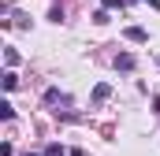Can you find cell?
I'll use <instances>...</instances> for the list:
<instances>
[{
	"label": "cell",
	"instance_id": "cell-8",
	"mask_svg": "<svg viewBox=\"0 0 160 156\" xmlns=\"http://www.w3.org/2000/svg\"><path fill=\"white\" fill-rule=\"evenodd\" d=\"M26 156H38V153H26Z\"/></svg>",
	"mask_w": 160,
	"mask_h": 156
},
{
	"label": "cell",
	"instance_id": "cell-5",
	"mask_svg": "<svg viewBox=\"0 0 160 156\" xmlns=\"http://www.w3.org/2000/svg\"><path fill=\"white\" fill-rule=\"evenodd\" d=\"M45 100H48V104H56V100H63V97H60V89H45Z\"/></svg>",
	"mask_w": 160,
	"mask_h": 156
},
{
	"label": "cell",
	"instance_id": "cell-2",
	"mask_svg": "<svg viewBox=\"0 0 160 156\" xmlns=\"http://www.w3.org/2000/svg\"><path fill=\"white\" fill-rule=\"evenodd\" d=\"M108 93H112V85H108V82H101V85L93 89V100H108Z\"/></svg>",
	"mask_w": 160,
	"mask_h": 156
},
{
	"label": "cell",
	"instance_id": "cell-3",
	"mask_svg": "<svg viewBox=\"0 0 160 156\" xmlns=\"http://www.w3.org/2000/svg\"><path fill=\"white\" fill-rule=\"evenodd\" d=\"M116 67H123V71H130V67H134V56H119V60H116Z\"/></svg>",
	"mask_w": 160,
	"mask_h": 156
},
{
	"label": "cell",
	"instance_id": "cell-1",
	"mask_svg": "<svg viewBox=\"0 0 160 156\" xmlns=\"http://www.w3.org/2000/svg\"><path fill=\"white\" fill-rule=\"evenodd\" d=\"M127 41H138V45H142V41H149V34H145L142 26H127Z\"/></svg>",
	"mask_w": 160,
	"mask_h": 156
},
{
	"label": "cell",
	"instance_id": "cell-6",
	"mask_svg": "<svg viewBox=\"0 0 160 156\" xmlns=\"http://www.w3.org/2000/svg\"><path fill=\"white\" fill-rule=\"evenodd\" d=\"M119 4H123V0H104V7H119Z\"/></svg>",
	"mask_w": 160,
	"mask_h": 156
},
{
	"label": "cell",
	"instance_id": "cell-4",
	"mask_svg": "<svg viewBox=\"0 0 160 156\" xmlns=\"http://www.w3.org/2000/svg\"><path fill=\"white\" fill-rule=\"evenodd\" d=\"M15 85H19V78H15V71H8L4 75V89H15Z\"/></svg>",
	"mask_w": 160,
	"mask_h": 156
},
{
	"label": "cell",
	"instance_id": "cell-7",
	"mask_svg": "<svg viewBox=\"0 0 160 156\" xmlns=\"http://www.w3.org/2000/svg\"><path fill=\"white\" fill-rule=\"evenodd\" d=\"M149 4H153V7H160V0H149Z\"/></svg>",
	"mask_w": 160,
	"mask_h": 156
}]
</instances>
